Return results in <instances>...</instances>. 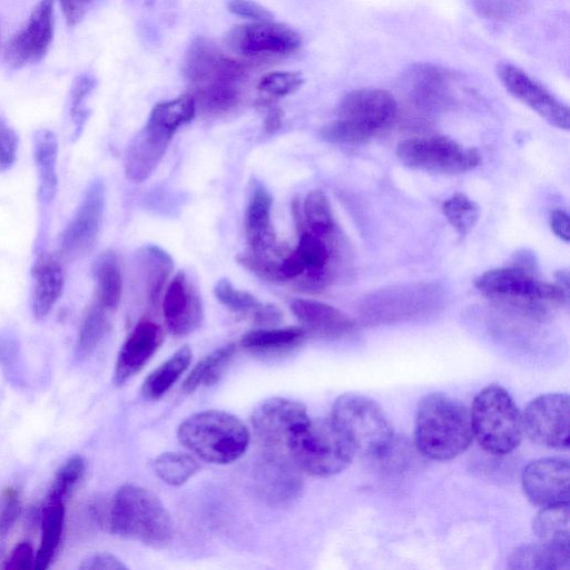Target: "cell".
I'll return each mask as SVG.
<instances>
[{
  "label": "cell",
  "mask_w": 570,
  "mask_h": 570,
  "mask_svg": "<svg viewBox=\"0 0 570 570\" xmlns=\"http://www.w3.org/2000/svg\"><path fill=\"white\" fill-rule=\"evenodd\" d=\"M196 109L194 97L190 94H183L174 99L156 104L147 121L175 134L178 128L191 121Z\"/></svg>",
  "instance_id": "obj_36"
},
{
  "label": "cell",
  "mask_w": 570,
  "mask_h": 570,
  "mask_svg": "<svg viewBox=\"0 0 570 570\" xmlns=\"http://www.w3.org/2000/svg\"><path fill=\"white\" fill-rule=\"evenodd\" d=\"M106 203V188L100 178L87 186L82 199L60 238V249L68 257L88 252L99 234Z\"/></svg>",
  "instance_id": "obj_15"
},
{
  "label": "cell",
  "mask_w": 570,
  "mask_h": 570,
  "mask_svg": "<svg viewBox=\"0 0 570 570\" xmlns=\"http://www.w3.org/2000/svg\"><path fill=\"white\" fill-rule=\"evenodd\" d=\"M35 552L29 542H20L12 550L9 559L6 562L4 569L7 570H28L33 569Z\"/></svg>",
  "instance_id": "obj_49"
},
{
  "label": "cell",
  "mask_w": 570,
  "mask_h": 570,
  "mask_svg": "<svg viewBox=\"0 0 570 570\" xmlns=\"http://www.w3.org/2000/svg\"><path fill=\"white\" fill-rule=\"evenodd\" d=\"M291 309L307 333L326 340H340L356 331L355 322L338 308L323 302L297 298Z\"/></svg>",
  "instance_id": "obj_22"
},
{
  "label": "cell",
  "mask_w": 570,
  "mask_h": 570,
  "mask_svg": "<svg viewBox=\"0 0 570 570\" xmlns=\"http://www.w3.org/2000/svg\"><path fill=\"white\" fill-rule=\"evenodd\" d=\"M258 493L272 503L295 500L302 489L301 471L287 459L262 453L254 471Z\"/></svg>",
  "instance_id": "obj_19"
},
{
  "label": "cell",
  "mask_w": 570,
  "mask_h": 570,
  "mask_svg": "<svg viewBox=\"0 0 570 570\" xmlns=\"http://www.w3.org/2000/svg\"><path fill=\"white\" fill-rule=\"evenodd\" d=\"M65 523V502L45 499L41 512V539L35 557L33 569L49 568L59 548Z\"/></svg>",
  "instance_id": "obj_27"
},
{
  "label": "cell",
  "mask_w": 570,
  "mask_h": 570,
  "mask_svg": "<svg viewBox=\"0 0 570 570\" xmlns=\"http://www.w3.org/2000/svg\"><path fill=\"white\" fill-rule=\"evenodd\" d=\"M304 82L299 72L273 71L265 73L257 83V89L272 98H279L296 91Z\"/></svg>",
  "instance_id": "obj_44"
},
{
  "label": "cell",
  "mask_w": 570,
  "mask_h": 570,
  "mask_svg": "<svg viewBox=\"0 0 570 570\" xmlns=\"http://www.w3.org/2000/svg\"><path fill=\"white\" fill-rule=\"evenodd\" d=\"M308 420L306 407L302 403L284 397H272L262 402L250 417L263 453L285 459H288L291 439Z\"/></svg>",
  "instance_id": "obj_10"
},
{
  "label": "cell",
  "mask_w": 570,
  "mask_h": 570,
  "mask_svg": "<svg viewBox=\"0 0 570 570\" xmlns=\"http://www.w3.org/2000/svg\"><path fill=\"white\" fill-rule=\"evenodd\" d=\"M33 159L38 173V197L49 204L57 191L58 141L49 129H40L33 136Z\"/></svg>",
  "instance_id": "obj_25"
},
{
  "label": "cell",
  "mask_w": 570,
  "mask_h": 570,
  "mask_svg": "<svg viewBox=\"0 0 570 570\" xmlns=\"http://www.w3.org/2000/svg\"><path fill=\"white\" fill-rule=\"evenodd\" d=\"M31 309L35 317H46L59 299L63 288L60 263L52 256L37 261L32 269Z\"/></svg>",
  "instance_id": "obj_24"
},
{
  "label": "cell",
  "mask_w": 570,
  "mask_h": 570,
  "mask_svg": "<svg viewBox=\"0 0 570 570\" xmlns=\"http://www.w3.org/2000/svg\"><path fill=\"white\" fill-rule=\"evenodd\" d=\"M307 332L301 326L261 328L246 333L240 344L257 353H279L298 346Z\"/></svg>",
  "instance_id": "obj_28"
},
{
  "label": "cell",
  "mask_w": 570,
  "mask_h": 570,
  "mask_svg": "<svg viewBox=\"0 0 570 570\" xmlns=\"http://www.w3.org/2000/svg\"><path fill=\"white\" fill-rule=\"evenodd\" d=\"M86 471V462L80 455L69 458L56 472L46 499L66 502L73 488L80 482Z\"/></svg>",
  "instance_id": "obj_41"
},
{
  "label": "cell",
  "mask_w": 570,
  "mask_h": 570,
  "mask_svg": "<svg viewBox=\"0 0 570 570\" xmlns=\"http://www.w3.org/2000/svg\"><path fill=\"white\" fill-rule=\"evenodd\" d=\"M228 47L247 58L288 56L296 52L302 39L287 24L273 20L236 26L226 36Z\"/></svg>",
  "instance_id": "obj_12"
},
{
  "label": "cell",
  "mask_w": 570,
  "mask_h": 570,
  "mask_svg": "<svg viewBox=\"0 0 570 570\" xmlns=\"http://www.w3.org/2000/svg\"><path fill=\"white\" fill-rule=\"evenodd\" d=\"M523 432L535 444L564 451L570 439V397L566 393L542 394L522 413Z\"/></svg>",
  "instance_id": "obj_11"
},
{
  "label": "cell",
  "mask_w": 570,
  "mask_h": 570,
  "mask_svg": "<svg viewBox=\"0 0 570 570\" xmlns=\"http://www.w3.org/2000/svg\"><path fill=\"white\" fill-rule=\"evenodd\" d=\"M396 112L397 102L387 90H352L341 99L337 119L321 129V137L332 144L362 142L387 128Z\"/></svg>",
  "instance_id": "obj_4"
},
{
  "label": "cell",
  "mask_w": 570,
  "mask_h": 570,
  "mask_svg": "<svg viewBox=\"0 0 570 570\" xmlns=\"http://www.w3.org/2000/svg\"><path fill=\"white\" fill-rule=\"evenodd\" d=\"M155 473L167 484L179 487L195 475L200 465L198 461L183 452H165L153 463Z\"/></svg>",
  "instance_id": "obj_37"
},
{
  "label": "cell",
  "mask_w": 570,
  "mask_h": 570,
  "mask_svg": "<svg viewBox=\"0 0 570 570\" xmlns=\"http://www.w3.org/2000/svg\"><path fill=\"white\" fill-rule=\"evenodd\" d=\"M472 439L470 411L461 402L439 392L426 394L420 401L414 441L424 456L451 460L464 452Z\"/></svg>",
  "instance_id": "obj_1"
},
{
  "label": "cell",
  "mask_w": 570,
  "mask_h": 570,
  "mask_svg": "<svg viewBox=\"0 0 570 570\" xmlns=\"http://www.w3.org/2000/svg\"><path fill=\"white\" fill-rule=\"evenodd\" d=\"M196 107L210 115L225 114L240 101L242 91L238 83H209L193 87L190 94Z\"/></svg>",
  "instance_id": "obj_35"
},
{
  "label": "cell",
  "mask_w": 570,
  "mask_h": 570,
  "mask_svg": "<svg viewBox=\"0 0 570 570\" xmlns=\"http://www.w3.org/2000/svg\"><path fill=\"white\" fill-rule=\"evenodd\" d=\"M69 26L78 24L97 0H59Z\"/></svg>",
  "instance_id": "obj_51"
},
{
  "label": "cell",
  "mask_w": 570,
  "mask_h": 570,
  "mask_svg": "<svg viewBox=\"0 0 570 570\" xmlns=\"http://www.w3.org/2000/svg\"><path fill=\"white\" fill-rule=\"evenodd\" d=\"M228 10L252 21L272 20L273 13L254 0H228Z\"/></svg>",
  "instance_id": "obj_48"
},
{
  "label": "cell",
  "mask_w": 570,
  "mask_h": 570,
  "mask_svg": "<svg viewBox=\"0 0 570 570\" xmlns=\"http://www.w3.org/2000/svg\"><path fill=\"white\" fill-rule=\"evenodd\" d=\"M236 346L226 344L199 361L183 382V390L191 393L199 386H209L216 383L230 362Z\"/></svg>",
  "instance_id": "obj_33"
},
{
  "label": "cell",
  "mask_w": 570,
  "mask_h": 570,
  "mask_svg": "<svg viewBox=\"0 0 570 570\" xmlns=\"http://www.w3.org/2000/svg\"><path fill=\"white\" fill-rule=\"evenodd\" d=\"M556 277L559 282V285L563 291L564 293L567 294L568 289H569V274L567 271H559L557 274H556Z\"/></svg>",
  "instance_id": "obj_55"
},
{
  "label": "cell",
  "mask_w": 570,
  "mask_h": 570,
  "mask_svg": "<svg viewBox=\"0 0 570 570\" xmlns=\"http://www.w3.org/2000/svg\"><path fill=\"white\" fill-rule=\"evenodd\" d=\"M470 419L473 439L490 454L511 453L522 441V414L498 384L488 385L475 395Z\"/></svg>",
  "instance_id": "obj_6"
},
{
  "label": "cell",
  "mask_w": 570,
  "mask_h": 570,
  "mask_svg": "<svg viewBox=\"0 0 570 570\" xmlns=\"http://www.w3.org/2000/svg\"><path fill=\"white\" fill-rule=\"evenodd\" d=\"M255 324L261 326H274L278 324L283 314L282 311L273 304H261L252 315Z\"/></svg>",
  "instance_id": "obj_52"
},
{
  "label": "cell",
  "mask_w": 570,
  "mask_h": 570,
  "mask_svg": "<svg viewBox=\"0 0 570 570\" xmlns=\"http://www.w3.org/2000/svg\"><path fill=\"white\" fill-rule=\"evenodd\" d=\"M522 490L540 508L569 503L570 463L564 458H542L530 462L522 472Z\"/></svg>",
  "instance_id": "obj_16"
},
{
  "label": "cell",
  "mask_w": 570,
  "mask_h": 570,
  "mask_svg": "<svg viewBox=\"0 0 570 570\" xmlns=\"http://www.w3.org/2000/svg\"><path fill=\"white\" fill-rule=\"evenodd\" d=\"M283 120V111L278 107H272L264 119V128L267 132L276 131Z\"/></svg>",
  "instance_id": "obj_54"
},
{
  "label": "cell",
  "mask_w": 570,
  "mask_h": 570,
  "mask_svg": "<svg viewBox=\"0 0 570 570\" xmlns=\"http://www.w3.org/2000/svg\"><path fill=\"white\" fill-rule=\"evenodd\" d=\"M272 196L263 186H257L245 210V232L250 252L267 255L276 253V237L271 225Z\"/></svg>",
  "instance_id": "obj_23"
},
{
  "label": "cell",
  "mask_w": 570,
  "mask_h": 570,
  "mask_svg": "<svg viewBox=\"0 0 570 570\" xmlns=\"http://www.w3.org/2000/svg\"><path fill=\"white\" fill-rule=\"evenodd\" d=\"M53 33V0H41L32 10L23 29L8 42L6 62L22 68L38 62L46 55Z\"/></svg>",
  "instance_id": "obj_17"
},
{
  "label": "cell",
  "mask_w": 570,
  "mask_h": 570,
  "mask_svg": "<svg viewBox=\"0 0 570 570\" xmlns=\"http://www.w3.org/2000/svg\"><path fill=\"white\" fill-rule=\"evenodd\" d=\"M108 524L114 534L151 547L166 546L174 534L173 520L160 500L135 484L117 490Z\"/></svg>",
  "instance_id": "obj_2"
},
{
  "label": "cell",
  "mask_w": 570,
  "mask_h": 570,
  "mask_svg": "<svg viewBox=\"0 0 570 570\" xmlns=\"http://www.w3.org/2000/svg\"><path fill=\"white\" fill-rule=\"evenodd\" d=\"M417 100H440L449 92L452 73L432 65H417L409 73Z\"/></svg>",
  "instance_id": "obj_34"
},
{
  "label": "cell",
  "mask_w": 570,
  "mask_h": 570,
  "mask_svg": "<svg viewBox=\"0 0 570 570\" xmlns=\"http://www.w3.org/2000/svg\"><path fill=\"white\" fill-rule=\"evenodd\" d=\"M191 361V350L185 345L154 370L145 380L141 392L148 400L160 399L185 373Z\"/></svg>",
  "instance_id": "obj_31"
},
{
  "label": "cell",
  "mask_w": 570,
  "mask_h": 570,
  "mask_svg": "<svg viewBox=\"0 0 570 570\" xmlns=\"http://www.w3.org/2000/svg\"><path fill=\"white\" fill-rule=\"evenodd\" d=\"M354 452L331 419H311L291 439L287 456L301 471L330 476L343 471Z\"/></svg>",
  "instance_id": "obj_7"
},
{
  "label": "cell",
  "mask_w": 570,
  "mask_h": 570,
  "mask_svg": "<svg viewBox=\"0 0 570 570\" xmlns=\"http://www.w3.org/2000/svg\"><path fill=\"white\" fill-rule=\"evenodd\" d=\"M97 278V303L108 312L115 311L121 299L122 278L117 256L114 252L101 254L95 265Z\"/></svg>",
  "instance_id": "obj_32"
},
{
  "label": "cell",
  "mask_w": 570,
  "mask_h": 570,
  "mask_svg": "<svg viewBox=\"0 0 570 570\" xmlns=\"http://www.w3.org/2000/svg\"><path fill=\"white\" fill-rule=\"evenodd\" d=\"M214 294L223 305L236 313L253 315L262 304L253 294L234 287L226 278H222L215 284Z\"/></svg>",
  "instance_id": "obj_42"
},
{
  "label": "cell",
  "mask_w": 570,
  "mask_h": 570,
  "mask_svg": "<svg viewBox=\"0 0 570 570\" xmlns=\"http://www.w3.org/2000/svg\"><path fill=\"white\" fill-rule=\"evenodd\" d=\"M109 326L108 311L97 302L88 309L77 341L78 356H87L99 345Z\"/></svg>",
  "instance_id": "obj_39"
},
{
  "label": "cell",
  "mask_w": 570,
  "mask_h": 570,
  "mask_svg": "<svg viewBox=\"0 0 570 570\" xmlns=\"http://www.w3.org/2000/svg\"><path fill=\"white\" fill-rule=\"evenodd\" d=\"M532 530L540 542L570 547L569 503L541 508L533 519Z\"/></svg>",
  "instance_id": "obj_29"
},
{
  "label": "cell",
  "mask_w": 570,
  "mask_h": 570,
  "mask_svg": "<svg viewBox=\"0 0 570 570\" xmlns=\"http://www.w3.org/2000/svg\"><path fill=\"white\" fill-rule=\"evenodd\" d=\"M81 570H125L127 567L114 554L100 552L85 559L80 564Z\"/></svg>",
  "instance_id": "obj_50"
},
{
  "label": "cell",
  "mask_w": 570,
  "mask_h": 570,
  "mask_svg": "<svg viewBox=\"0 0 570 570\" xmlns=\"http://www.w3.org/2000/svg\"><path fill=\"white\" fill-rule=\"evenodd\" d=\"M179 442L202 460L228 464L247 451L250 432L235 415L217 410L195 413L178 428Z\"/></svg>",
  "instance_id": "obj_3"
},
{
  "label": "cell",
  "mask_w": 570,
  "mask_h": 570,
  "mask_svg": "<svg viewBox=\"0 0 570 570\" xmlns=\"http://www.w3.org/2000/svg\"><path fill=\"white\" fill-rule=\"evenodd\" d=\"M471 2L480 17L493 21L514 20L527 8V0H471Z\"/></svg>",
  "instance_id": "obj_43"
},
{
  "label": "cell",
  "mask_w": 570,
  "mask_h": 570,
  "mask_svg": "<svg viewBox=\"0 0 570 570\" xmlns=\"http://www.w3.org/2000/svg\"><path fill=\"white\" fill-rule=\"evenodd\" d=\"M21 510L19 492L13 487L2 490L0 501V535H4L17 521Z\"/></svg>",
  "instance_id": "obj_46"
},
{
  "label": "cell",
  "mask_w": 570,
  "mask_h": 570,
  "mask_svg": "<svg viewBox=\"0 0 570 570\" xmlns=\"http://www.w3.org/2000/svg\"><path fill=\"white\" fill-rule=\"evenodd\" d=\"M174 135L147 121L128 147L125 163L127 177L136 183L147 179L164 157Z\"/></svg>",
  "instance_id": "obj_21"
},
{
  "label": "cell",
  "mask_w": 570,
  "mask_h": 570,
  "mask_svg": "<svg viewBox=\"0 0 570 570\" xmlns=\"http://www.w3.org/2000/svg\"><path fill=\"white\" fill-rule=\"evenodd\" d=\"M139 261L148 301L155 304L174 268L173 258L159 246L146 245L140 249Z\"/></svg>",
  "instance_id": "obj_30"
},
{
  "label": "cell",
  "mask_w": 570,
  "mask_h": 570,
  "mask_svg": "<svg viewBox=\"0 0 570 570\" xmlns=\"http://www.w3.org/2000/svg\"><path fill=\"white\" fill-rule=\"evenodd\" d=\"M95 87V80L86 75L79 76L71 89L70 115L75 124V136L78 137L88 117L85 101Z\"/></svg>",
  "instance_id": "obj_45"
},
{
  "label": "cell",
  "mask_w": 570,
  "mask_h": 570,
  "mask_svg": "<svg viewBox=\"0 0 570 570\" xmlns=\"http://www.w3.org/2000/svg\"><path fill=\"white\" fill-rule=\"evenodd\" d=\"M497 75L504 88L518 100L527 105L550 125L568 130L569 108L557 99L546 87L530 77L521 68L502 62Z\"/></svg>",
  "instance_id": "obj_14"
},
{
  "label": "cell",
  "mask_w": 570,
  "mask_h": 570,
  "mask_svg": "<svg viewBox=\"0 0 570 570\" xmlns=\"http://www.w3.org/2000/svg\"><path fill=\"white\" fill-rule=\"evenodd\" d=\"M441 210L451 226L462 237L473 229L480 216L478 204L461 193H456L444 200Z\"/></svg>",
  "instance_id": "obj_40"
},
{
  "label": "cell",
  "mask_w": 570,
  "mask_h": 570,
  "mask_svg": "<svg viewBox=\"0 0 570 570\" xmlns=\"http://www.w3.org/2000/svg\"><path fill=\"white\" fill-rule=\"evenodd\" d=\"M550 227L552 232L563 242L570 240L569 215L562 209H554L550 215Z\"/></svg>",
  "instance_id": "obj_53"
},
{
  "label": "cell",
  "mask_w": 570,
  "mask_h": 570,
  "mask_svg": "<svg viewBox=\"0 0 570 570\" xmlns=\"http://www.w3.org/2000/svg\"><path fill=\"white\" fill-rule=\"evenodd\" d=\"M396 155L410 168L444 175L466 173L481 161L475 148H464L445 136L405 139L397 145Z\"/></svg>",
  "instance_id": "obj_9"
},
{
  "label": "cell",
  "mask_w": 570,
  "mask_h": 570,
  "mask_svg": "<svg viewBox=\"0 0 570 570\" xmlns=\"http://www.w3.org/2000/svg\"><path fill=\"white\" fill-rule=\"evenodd\" d=\"M163 311L168 330L176 336H184L203 322L204 311L196 287L179 271L166 289Z\"/></svg>",
  "instance_id": "obj_18"
},
{
  "label": "cell",
  "mask_w": 570,
  "mask_h": 570,
  "mask_svg": "<svg viewBox=\"0 0 570 570\" xmlns=\"http://www.w3.org/2000/svg\"><path fill=\"white\" fill-rule=\"evenodd\" d=\"M475 286L487 296L509 299L534 314L543 313L541 302L561 304L568 297L560 286L539 281L517 266L488 271L475 279Z\"/></svg>",
  "instance_id": "obj_8"
},
{
  "label": "cell",
  "mask_w": 570,
  "mask_h": 570,
  "mask_svg": "<svg viewBox=\"0 0 570 570\" xmlns=\"http://www.w3.org/2000/svg\"><path fill=\"white\" fill-rule=\"evenodd\" d=\"M330 419L354 454L380 459L392 449V423L381 406L366 396L355 393L340 395L333 404Z\"/></svg>",
  "instance_id": "obj_5"
},
{
  "label": "cell",
  "mask_w": 570,
  "mask_h": 570,
  "mask_svg": "<svg viewBox=\"0 0 570 570\" xmlns=\"http://www.w3.org/2000/svg\"><path fill=\"white\" fill-rule=\"evenodd\" d=\"M183 75L193 85L240 83L247 65L237 60L206 38H198L188 47L183 60Z\"/></svg>",
  "instance_id": "obj_13"
},
{
  "label": "cell",
  "mask_w": 570,
  "mask_h": 570,
  "mask_svg": "<svg viewBox=\"0 0 570 570\" xmlns=\"http://www.w3.org/2000/svg\"><path fill=\"white\" fill-rule=\"evenodd\" d=\"M509 568L522 570H569L570 547L535 542L512 551Z\"/></svg>",
  "instance_id": "obj_26"
},
{
  "label": "cell",
  "mask_w": 570,
  "mask_h": 570,
  "mask_svg": "<svg viewBox=\"0 0 570 570\" xmlns=\"http://www.w3.org/2000/svg\"><path fill=\"white\" fill-rule=\"evenodd\" d=\"M18 136L8 121L0 116V171L9 169L17 157Z\"/></svg>",
  "instance_id": "obj_47"
},
{
  "label": "cell",
  "mask_w": 570,
  "mask_h": 570,
  "mask_svg": "<svg viewBox=\"0 0 570 570\" xmlns=\"http://www.w3.org/2000/svg\"><path fill=\"white\" fill-rule=\"evenodd\" d=\"M164 341L161 327L150 321L141 320L122 344L114 371V383L125 384L136 375L157 352Z\"/></svg>",
  "instance_id": "obj_20"
},
{
  "label": "cell",
  "mask_w": 570,
  "mask_h": 570,
  "mask_svg": "<svg viewBox=\"0 0 570 570\" xmlns=\"http://www.w3.org/2000/svg\"><path fill=\"white\" fill-rule=\"evenodd\" d=\"M303 216L307 230L326 237L334 230L331 205L324 191L315 189L308 193L303 205Z\"/></svg>",
  "instance_id": "obj_38"
}]
</instances>
